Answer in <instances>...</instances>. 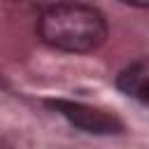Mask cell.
<instances>
[{"label":"cell","mask_w":149,"mask_h":149,"mask_svg":"<svg viewBox=\"0 0 149 149\" xmlns=\"http://www.w3.org/2000/svg\"><path fill=\"white\" fill-rule=\"evenodd\" d=\"M37 30L49 47L72 54L93 51L107 40L105 16L95 7L81 2H56L44 7Z\"/></svg>","instance_id":"cell-1"},{"label":"cell","mask_w":149,"mask_h":149,"mask_svg":"<svg viewBox=\"0 0 149 149\" xmlns=\"http://www.w3.org/2000/svg\"><path fill=\"white\" fill-rule=\"evenodd\" d=\"M47 105L84 133H93V135H119V133H123V123H121L119 116L107 114L102 109H95L91 105L65 100V98H51V100H47Z\"/></svg>","instance_id":"cell-2"},{"label":"cell","mask_w":149,"mask_h":149,"mask_svg":"<svg viewBox=\"0 0 149 149\" xmlns=\"http://www.w3.org/2000/svg\"><path fill=\"white\" fill-rule=\"evenodd\" d=\"M116 86L126 95L149 105V56H144V58L135 61L133 65H128L116 77Z\"/></svg>","instance_id":"cell-3"}]
</instances>
